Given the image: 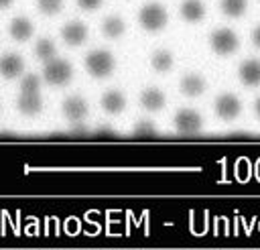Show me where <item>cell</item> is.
<instances>
[{"mask_svg":"<svg viewBox=\"0 0 260 250\" xmlns=\"http://www.w3.org/2000/svg\"><path fill=\"white\" fill-rule=\"evenodd\" d=\"M248 43H250V47L256 53H260V20L250 26V30H248Z\"/></svg>","mask_w":260,"mask_h":250,"instance_id":"24","label":"cell"},{"mask_svg":"<svg viewBox=\"0 0 260 250\" xmlns=\"http://www.w3.org/2000/svg\"><path fill=\"white\" fill-rule=\"evenodd\" d=\"M0 116H2V100H0Z\"/></svg>","mask_w":260,"mask_h":250,"instance_id":"27","label":"cell"},{"mask_svg":"<svg viewBox=\"0 0 260 250\" xmlns=\"http://www.w3.org/2000/svg\"><path fill=\"white\" fill-rule=\"evenodd\" d=\"M252 116L256 122H260V93H256L252 100Z\"/></svg>","mask_w":260,"mask_h":250,"instance_id":"25","label":"cell"},{"mask_svg":"<svg viewBox=\"0 0 260 250\" xmlns=\"http://www.w3.org/2000/svg\"><path fill=\"white\" fill-rule=\"evenodd\" d=\"M173 22V12L160 0H146L134 12L136 28L146 37H160L169 30Z\"/></svg>","mask_w":260,"mask_h":250,"instance_id":"2","label":"cell"},{"mask_svg":"<svg viewBox=\"0 0 260 250\" xmlns=\"http://www.w3.org/2000/svg\"><path fill=\"white\" fill-rule=\"evenodd\" d=\"M6 37L16 45H26L37 37V22L28 14H14L6 22Z\"/></svg>","mask_w":260,"mask_h":250,"instance_id":"16","label":"cell"},{"mask_svg":"<svg viewBox=\"0 0 260 250\" xmlns=\"http://www.w3.org/2000/svg\"><path fill=\"white\" fill-rule=\"evenodd\" d=\"M177 63H179V53L175 47L169 45H158L150 49L146 55V69L156 77L171 75L177 69Z\"/></svg>","mask_w":260,"mask_h":250,"instance_id":"10","label":"cell"},{"mask_svg":"<svg viewBox=\"0 0 260 250\" xmlns=\"http://www.w3.org/2000/svg\"><path fill=\"white\" fill-rule=\"evenodd\" d=\"M59 116L71 124L81 126L91 118V104L81 91H69L59 100Z\"/></svg>","mask_w":260,"mask_h":250,"instance_id":"6","label":"cell"},{"mask_svg":"<svg viewBox=\"0 0 260 250\" xmlns=\"http://www.w3.org/2000/svg\"><path fill=\"white\" fill-rule=\"evenodd\" d=\"M136 104L144 114H160L169 106V93L158 83H146L136 93Z\"/></svg>","mask_w":260,"mask_h":250,"instance_id":"12","label":"cell"},{"mask_svg":"<svg viewBox=\"0 0 260 250\" xmlns=\"http://www.w3.org/2000/svg\"><path fill=\"white\" fill-rule=\"evenodd\" d=\"M28 69L26 57L16 49H6L0 53V79L2 81H16Z\"/></svg>","mask_w":260,"mask_h":250,"instance_id":"18","label":"cell"},{"mask_svg":"<svg viewBox=\"0 0 260 250\" xmlns=\"http://www.w3.org/2000/svg\"><path fill=\"white\" fill-rule=\"evenodd\" d=\"M205 114L195 106H179L171 116V126L177 134L195 136L205 130Z\"/></svg>","mask_w":260,"mask_h":250,"instance_id":"8","label":"cell"},{"mask_svg":"<svg viewBox=\"0 0 260 250\" xmlns=\"http://www.w3.org/2000/svg\"><path fill=\"white\" fill-rule=\"evenodd\" d=\"M91 39V26L85 18H67L57 28V41L67 49H81Z\"/></svg>","mask_w":260,"mask_h":250,"instance_id":"7","label":"cell"},{"mask_svg":"<svg viewBox=\"0 0 260 250\" xmlns=\"http://www.w3.org/2000/svg\"><path fill=\"white\" fill-rule=\"evenodd\" d=\"M126 2H128V0H126Z\"/></svg>","mask_w":260,"mask_h":250,"instance_id":"30","label":"cell"},{"mask_svg":"<svg viewBox=\"0 0 260 250\" xmlns=\"http://www.w3.org/2000/svg\"><path fill=\"white\" fill-rule=\"evenodd\" d=\"M32 6H35V12L41 18L53 20V18H57L65 12L67 0H32Z\"/></svg>","mask_w":260,"mask_h":250,"instance_id":"21","label":"cell"},{"mask_svg":"<svg viewBox=\"0 0 260 250\" xmlns=\"http://www.w3.org/2000/svg\"><path fill=\"white\" fill-rule=\"evenodd\" d=\"M256 2H258V4H260V0H256Z\"/></svg>","mask_w":260,"mask_h":250,"instance_id":"29","label":"cell"},{"mask_svg":"<svg viewBox=\"0 0 260 250\" xmlns=\"http://www.w3.org/2000/svg\"><path fill=\"white\" fill-rule=\"evenodd\" d=\"M30 55L37 63H45L53 57L59 55V41L53 35H37L32 39V47H30Z\"/></svg>","mask_w":260,"mask_h":250,"instance_id":"20","label":"cell"},{"mask_svg":"<svg viewBox=\"0 0 260 250\" xmlns=\"http://www.w3.org/2000/svg\"><path fill=\"white\" fill-rule=\"evenodd\" d=\"M211 87V81L201 69H185L177 79V93L185 100H199Z\"/></svg>","mask_w":260,"mask_h":250,"instance_id":"9","label":"cell"},{"mask_svg":"<svg viewBox=\"0 0 260 250\" xmlns=\"http://www.w3.org/2000/svg\"><path fill=\"white\" fill-rule=\"evenodd\" d=\"M0 41H2V33H0Z\"/></svg>","mask_w":260,"mask_h":250,"instance_id":"28","label":"cell"},{"mask_svg":"<svg viewBox=\"0 0 260 250\" xmlns=\"http://www.w3.org/2000/svg\"><path fill=\"white\" fill-rule=\"evenodd\" d=\"M234 79L240 87L258 91L260 89V57L258 55L242 57L234 67Z\"/></svg>","mask_w":260,"mask_h":250,"instance_id":"13","label":"cell"},{"mask_svg":"<svg viewBox=\"0 0 260 250\" xmlns=\"http://www.w3.org/2000/svg\"><path fill=\"white\" fill-rule=\"evenodd\" d=\"M14 104V110L20 118H26V120H37L45 114V108H47V100L41 93H26V91H18L12 100Z\"/></svg>","mask_w":260,"mask_h":250,"instance_id":"17","label":"cell"},{"mask_svg":"<svg viewBox=\"0 0 260 250\" xmlns=\"http://www.w3.org/2000/svg\"><path fill=\"white\" fill-rule=\"evenodd\" d=\"M205 51L215 61H230L234 59L244 45L242 33L232 24H215L205 35Z\"/></svg>","mask_w":260,"mask_h":250,"instance_id":"1","label":"cell"},{"mask_svg":"<svg viewBox=\"0 0 260 250\" xmlns=\"http://www.w3.org/2000/svg\"><path fill=\"white\" fill-rule=\"evenodd\" d=\"M118 55L110 47H91L81 57V69L91 81H108L118 71Z\"/></svg>","mask_w":260,"mask_h":250,"instance_id":"3","label":"cell"},{"mask_svg":"<svg viewBox=\"0 0 260 250\" xmlns=\"http://www.w3.org/2000/svg\"><path fill=\"white\" fill-rule=\"evenodd\" d=\"M98 33L108 43L124 41L128 37V33H130V20H128V16L124 12H118V10L106 12L98 22Z\"/></svg>","mask_w":260,"mask_h":250,"instance_id":"11","label":"cell"},{"mask_svg":"<svg viewBox=\"0 0 260 250\" xmlns=\"http://www.w3.org/2000/svg\"><path fill=\"white\" fill-rule=\"evenodd\" d=\"M16 81H18V91H26V93H41L43 87H45L39 71H28L26 69Z\"/></svg>","mask_w":260,"mask_h":250,"instance_id":"22","label":"cell"},{"mask_svg":"<svg viewBox=\"0 0 260 250\" xmlns=\"http://www.w3.org/2000/svg\"><path fill=\"white\" fill-rule=\"evenodd\" d=\"M244 114V100L234 89H219L211 100V116L219 124H234Z\"/></svg>","mask_w":260,"mask_h":250,"instance_id":"5","label":"cell"},{"mask_svg":"<svg viewBox=\"0 0 260 250\" xmlns=\"http://www.w3.org/2000/svg\"><path fill=\"white\" fill-rule=\"evenodd\" d=\"M215 10L223 20L240 22L248 18L252 10V0H215Z\"/></svg>","mask_w":260,"mask_h":250,"instance_id":"19","label":"cell"},{"mask_svg":"<svg viewBox=\"0 0 260 250\" xmlns=\"http://www.w3.org/2000/svg\"><path fill=\"white\" fill-rule=\"evenodd\" d=\"M177 18L187 28L201 26L209 18V2L207 0H179Z\"/></svg>","mask_w":260,"mask_h":250,"instance_id":"14","label":"cell"},{"mask_svg":"<svg viewBox=\"0 0 260 250\" xmlns=\"http://www.w3.org/2000/svg\"><path fill=\"white\" fill-rule=\"evenodd\" d=\"M41 79L45 83V87L49 89H67L77 75V67L71 59L57 55L45 63H41Z\"/></svg>","mask_w":260,"mask_h":250,"instance_id":"4","label":"cell"},{"mask_svg":"<svg viewBox=\"0 0 260 250\" xmlns=\"http://www.w3.org/2000/svg\"><path fill=\"white\" fill-rule=\"evenodd\" d=\"M14 4H16V0H0V12H6L10 8H14Z\"/></svg>","mask_w":260,"mask_h":250,"instance_id":"26","label":"cell"},{"mask_svg":"<svg viewBox=\"0 0 260 250\" xmlns=\"http://www.w3.org/2000/svg\"><path fill=\"white\" fill-rule=\"evenodd\" d=\"M73 4L83 14H95L106 6V0H73Z\"/></svg>","mask_w":260,"mask_h":250,"instance_id":"23","label":"cell"},{"mask_svg":"<svg viewBox=\"0 0 260 250\" xmlns=\"http://www.w3.org/2000/svg\"><path fill=\"white\" fill-rule=\"evenodd\" d=\"M128 106H130V98L122 87H106L98 96V108L108 118L122 116L128 110Z\"/></svg>","mask_w":260,"mask_h":250,"instance_id":"15","label":"cell"}]
</instances>
